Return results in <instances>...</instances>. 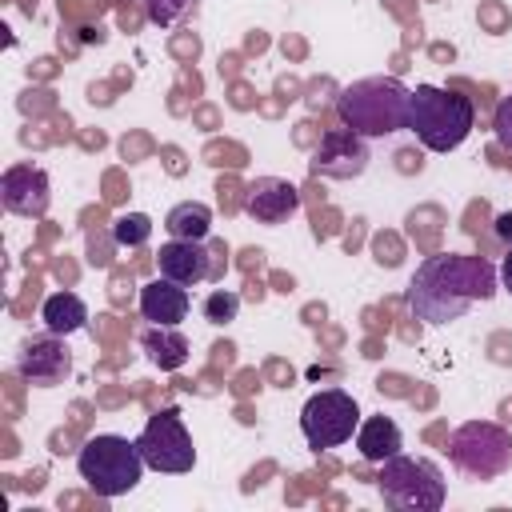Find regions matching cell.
<instances>
[{
    "instance_id": "obj_1",
    "label": "cell",
    "mask_w": 512,
    "mask_h": 512,
    "mask_svg": "<svg viewBox=\"0 0 512 512\" xmlns=\"http://www.w3.org/2000/svg\"><path fill=\"white\" fill-rule=\"evenodd\" d=\"M496 296V268L488 256H464V252H440L428 256L416 276L408 280V312L424 324H448L460 320L476 300Z\"/></svg>"
},
{
    "instance_id": "obj_2",
    "label": "cell",
    "mask_w": 512,
    "mask_h": 512,
    "mask_svg": "<svg viewBox=\"0 0 512 512\" xmlns=\"http://www.w3.org/2000/svg\"><path fill=\"white\" fill-rule=\"evenodd\" d=\"M408 100L412 88H404L396 76H364L340 88L336 116L344 128L360 132L364 140H376L408 128Z\"/></svg>"
},
{
    "instance_id": "obj_3",
    "label": "cell",
    "mask_w": 512,
    "mask_h": 512,
    "mask_svg": "<svg viewBox=\"0 0 512 512\" xmlns=\"http://www.w3.org/2000/svg\"><path fill=\"white\" fill-rule=\"evenodd\" d=\"M476 128V108L468 96L436 88V84H416L408 100V132L428 152H456Z\"/></svg>"
},
{
    "instance_id": "obj_4",
    "label": "cell",
    "mask_w": 512,
    "mask_h": 512,
    "mask_svg": "<svg viewBox=\"0 0 512 512\" xmlns=\"http://www.w3.org/2000/svg\"><path fill=\"white\" fill-rule=\"evenodd\" d=\"M144 468H148V464H144L136 440H124V436H116V432H100V436L84 440V448L76 452V472H80V480H84L96 496H104V500L132 492V488L140 484Z\"/></svg>"
},
{
    "instance_id": "obj_5",
    "label": "cell",
    "mask_w": 512,
    "mask_h": 512,
    "mask_svg": "<svg viewBox=\"0 0 512 512\" xmlns=\"http://www.w3.org/2000/svg\"><path fill=\"white\" fill-rule=\"evenodd\" d=\"M376 488L392 512H440L444 508V472L428 456H388L380 464Z\"/></svg>"
},
{
    "instance_id": "obj_6",
    "label": "cell",
    "mask_w": 512,
    "mask_h": 512,
    "mask_svg": "<svg viewBox=\"0 0 512 512\" xmlns=\"http://www.w3.org/2000/svg\"><path fill=\"white\" fill-rule=\"evenodd\" d=\"M448 456L468 480H496L512 468V432L492 420H468L452 432Z\"/></svg>"
},
{
    "instance_id": "obj_7",
    "label": "cell",
    "mask_w": 512,
    "mask_h": 512,
    "mask_svg": "<svg viewBox=\"0 0 512 512\" xmlns=\"http://www.w3.org/2000/svg\"><path fill=\"white\" fill-rule=\"evenodd\" d=\"M356 428H360V408L344 388H320L300 408V432L312 452L348 444L356 436Z\"/></svg>"
},
{
    "instance_id": "obj_8",
    "label": "cell",
    "mask_w": 512,
    "mask_h": 512,
    "mask_svg": "<svg viewBox=\"0 0 512 512\" xmlns=\"http://www.w3.org/2000/svg\"><path fill=\"white\" fill-rule=\"evenodd\" d=\"M136 448H140V456L152 472L180 476V472H192V464H196L192 436H188L176 408H160L156 416H148L144 432L136 436Z\"/></svg>"
},
{
    "instance_id": "obj_9",
    "label": "cell",
    "mask_w": 512,
    "mask_h": 512,
    "mask_svg": "<svg viewBox=\"0 0 512 512\" xmlns=\"http://www.w3.org/2000/svg\"><path fill=\"white\" fill-rule=\"evenodd\" d=\"M156 268H160V276H168V280L192 288V284H200V280L224 276V268H228V248H224V240H212V244H204V240H168V244H160V252H156Z\"/></svg>"
},
{
    "instance_id": "obj_10",
    "label": "cell",
    "mask_w": 512,
    "mask_h": 512,
    "mask_svg": "<svg viewBox=\"0 0 512 512\" xmlns=\"http://www.w3.org/2000/svg\"><path fill=\"white\" fill-rule=\"evenodd\" d=\"M368 168V140L352 128H328L308 160V172L312 176H324V180H356L364 176Z\"/></svg>"
},
{
    "instance_id": "obj_11",
    "label": "cell",
    "mask_w": 512,
    "mask_h": 512,
    "mask_svg": "<svg viewBox=\"0 0 512 512\" xmlns=\"http://www.w3.org/2000/svg\"><path fill=\"white\" fill-rule=\"evenodd\" d=\"M16 372L32 384V388H56L68 380L72 372V352L64 344V336L56 332H40V336H28L16 352Z\"/></svg>"
},
{
    "instance_id": "obj_12",
    "label": "cell",
    "mask_w": 512,
    "mask_h": 512,
    "mask_svg": "<svg viewBox=\"0 0 512 512\" xmlns=\"http://www.w3.org/2000/svg\"><path fill=\"white\" fill-rule=\"evenodd\" d=\"M0 200L12 216L40 220L52 208V184L40 164H8L0 176Z\"/></svg>"
},
{
    "instance_id": "obj_13",
    "label": "cell",
    "mask_w": 512,
    "mask_h": 512,
    "mask_svg": "<svg viewBox=\"0 0 512 512\" xmlns=\"http://www.w3.org/2000/svg\"><path fill=\"white\" fill-rule=\"evenodd\" d=\"M240 208L256 224H284V220H292L300 212V188L292 180H280V176H256L244 188Z\"/></svg>"
},
{
    "instance_id": "obj_14",
    "label": "cell",
    "mask_w": 512,
    "mask_h": 512,
    "mask_svg": "<svg viewBox=\"0 0 512 512\" xmlns=\"http://www.w3.org/2000/svg\"><path fill=\"white\" fill-rule=\"evenodd\" d=\"M140 316L152 324H180L188 316V288L168 276L148 280L140 288Z\"/></svg>"
},
{
    "instance_id": "obj_15",
    "label": "cell",
    "mask_w": 512,
    "mask_h": 512,
    "mask_svg": "<svg viewBox=\"0 0 512 512\" xmlns=\"http://www.w3.org/2000/svg\"><path fill=\"white\" fill-rule=\"evenodd\" d=\"M140 344H144V352H148V360L160 368V372H176V368H184L188 364V336L176 328V324H148L144 328V336H140Z\"/></svg>"
},
{
    "instance_id": "obj_16",
    "label": "cell",
    "mask_w": 512,
    "mask_h": 512,
    "mask_svg": "<svg viewBox=\"0 0 512 512\" xmlns=\"http://www.w3.org/2000/svg\"><path fill=\"white\" fill-rule=\"evenodd\" d=\"M356 448L368 464H384L388 456H396L404 448V436H400V424L392 416H368L360 420L356 428Z\"/></svg>"
},
{
    "instance_id": "obj_17",
    "label": "cell",
    "mask_w": 512,
    "mask_h": 512,
    "mask_svg": "<svg viewBox=\"0 0 512 512\" xmlns=\"http://www.w3.org/2000/svg\"><path fill=\"white\" fill-rule=\"evenodd\" d=\"M40 320H44L48 332L72 336V332H80V328L88 324V304H84L76 292H52V296L44 300V308H40Z\"/></svg>"
},
{
    "instance_id": "obj_18",
    "label": "cell",
    "mask_w": 512,
    "mask_h": 512,
    "mask_svg": "<svg viewBox=\"0 0 512 512\" xmlns=\"http://www.w3.org/2000/svg\"><path fill=\"white\" fill-rule=\"evenodd\" d=\"M164 228L172 240H208L212 232V208L200 200H184L164 216Z\"/></svg>"
},
{
    "instance_id": "obj_19",
    "label": "cell",
    "mask_w": 512,
    "mask_h": 512,
    "mask_svg": "<svg viewBox=\"0 0 512 512\" xmlns=\"http://www.w3.org/2000/svg\"><path fill=\"white\" fill-rule=\"evenodd\" d=\"M148 236H152V220L144 212H128V216L112 220V240L120 248H140V244H148Z\"/></svg>"
},
{
    "instance_id": "obj_20",
    "label": "cell",
    "mask_w": 512,
    "mask_h": 512,
    "mask_svg": "<svg viewBox=\"0 0 512 512\" xmlns=\"http://www.w3.org/2000/svg\"><path fill=\"white\" fill-rule=\"evenodd\" d=\"M196 4H200V0H144L148 20L160 24V28H176V24H184V20L196 12Z\"/></svg>"
},
{
    "instance_id": "obj_21",
    "label": "cell",
    "mask_w": 512,
    "mask_h": 512,
    "mask_svg": "<svg viewBox=\"0 0 512 512\" xmlns=\"http://www.w3.org/2000/svg\"><path fill=\"white\" fill-rule=\"evenodd\" d=\"M236 312H240V296L236 292H228V288L208 292V300H204V320L208 324H232Z\"/></svg>"
},
{
    "instance_id": "obj_22",
    "label": "cell",
    "mask_w": 512,
    "mask_h": 512,
    "mask_svg": "<svg viewBox=\"0 0 512 512\" xmlns=\"http://www.w3.org/2000/svg\"><path fill=\"white\" fill-rule=\"evenodd\" d=\"M492 132H496L500 148L512 152V96H504V100L496 104V112H492Z\"/></svg>"
},
{
    "instance_id": "obj_23",
    "label": "cell",
    "mask_w": 512,
    "mask_h": 512,
    "mask_svg": "<svg viewBox=\"0 0 512 512\" xmlns=\"http://www.w3.org/2000/svg\"><path fill=\"white\" fill-rule=\"evenodd\" d=\"M496 236H500L504 244H512V212H500V216H496Z\"/></svg>"
},
{
    "instance_id": "obj_24",
    "label": "cell",
    "mask_w": 512,
    "mask_h": 512,
    "mask_svg": "<svg viewBox=\"0 0 512 512\" xmlns=\"http://www.w3.org/2000/svg\"><path fill=\"white\" fill-rule=\"evenodd\" d=\"M500 284L512 292V244L504 248V264H500Z\"/></svg>"
}]
</instances>
